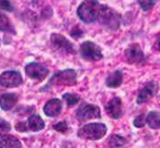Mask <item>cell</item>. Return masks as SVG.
Masks as SVG:
<instances>
[{"label": "cell", "instance_id": "10", "mask_svg": "<svg viewBox=\"0 0 160 148\" xmlns=\"http://www.w3.org/2000/svg\"><path fill=\"white\" fill-rule=\"evenodd\" d=\"M125 56L129 63H140L144 61V54L138 44L130 45L126 49Z\"/></svg>", "mask_w": 160, "mask_h": 148}, {"label": "cell", "instance_id": "5", "mask_svg": "<svg viewBox=\"0 0 160 148\" xmlns=\"http://www.w3.org/2000/svg\"><path fill=\"white\" fill-rule=\"evenodd\" d=\"M81 55L89 62H97L103 58L101 49L91 41H85L81 45Z\"/></svg>", "mask_w": 160, "mask_h": 148}, {"label": "cell", "instance_id": "16", "mask_svg": "<svg viewBox=\"0 0 160 148\" xmlns=\"http://www.w3.org/2000/svg\"><path fill=\"white\" fill-rule=\"evenodd\" d=\"M27 125L30 131L32 132H39L44 129L45 123L43 119L38 115H33L28 118Z\"/></svg>", "mask_w": 160, "mask_h": 148}, {"label": "cell", "instance_id": "1", "mask_svg": "<svg viewBox=\"0 0 160 148\" xmlns=\"http://www.w3.org/2000/svg\"><path fill=\"white\" fill-rule=\"evenodd\" d=\"M97 21H98V22L106 28L115 31L120 27L121 15L112 7L106 5H101Z\"/></svg>", "mask_w": 160, "mask_h": 148}, {"label": "cell", "instance_id": "23", "mask_svg": "<svg viewBox=\"0 0 160 148\" xmlns=\"http://www.w3.org/2000/svg\"><path fill=\"white\" fill-rule=\"evenodd\" d=\"M140 7L144 11H148L153 8L156 5V0H138Z\"/></svg>", "mask_w": 160, "mask_h": 148}, {"label": "cell", "instance_id": "8", "mask_svg": "<svg viewBox=\"0 0 160 148\" xmlns=\"http://www.w3.org/2000/svg\"><path fill=\"white\" fill-rule=\"evenodd\" d=\"M0 83L5 88H17L22 83V77L17 71H6L0 76Z\"/></svg>", "mask_w": 160, "mask_h": 148}, {"label": "cell", "instance_id": "2", "mask_svg": "<svg viewBox=\"0 0 160 148\" xmlns=\"http://www.w3.org/2000/svg\"><path fill=\"white\" fill-rule=\"evenodd\" d=\"M100 4L98 0H84L78 7L77 14L79 18L85 23L95 22L98 19V14L100 8Z\"/></svg>", "mask_w": 160, "mask_h": 148}, {"label": "cell", "instance_id": "24", "mask_svg": "<svg viewBox=\"0 0 160 148\" xmlns=\"http://www.w3.org/2000/svg\"><path fill=\"white\" fill-rule=\"evenodd\" d=\"M146 122H147V121H146L145 115H141V116H139V117H137V118H135L133 124H134V126H135L136 128H142V127L145 126Z\"/></svg>", "mask_w": 160, "mask_h": 148}, {"label": "cell", "instance_id": "18", "mask_svg": "<svg viewBox=\"0 0 160 148\" xmlns=\"http://www.w3.org/2000/svg\"><path fill=\"white\" fill-rule=\"evenodd\" d=\"M0 147H22V143L14 136H7L0 142Z\"/></svg>", "mask_w": 160, "mask_h": 148}, {"label": "cell", "instance_id": "6", "mask_svg": "<svg viewBox=\"0 0 160 148\" xmlns=\"http://www.w3.org/2000/svg\"><path fill=\"white\" fill-rule=\"evenodd\" d=\"M77 118L81 121L101 118V112L98 106L95 104H83L77 110Z\"/></svg>", "mask_w": 160, "mask_h": 148}, {"label": "cell", "instance_id": "17", "mask_svg": "<svg viewBox=\"0 0 160 148\" xmlns=\"http://www.w3.org/2000/svg\"><path fill=\"white\" fill-rule=\"evenodd\" d=\"M0 31L4 33L15 34V28L12 25V22L5 14L0 12Z\"/></svg>", "mask_w": 160, "mask_h": 148}, {"label": "cell", "instance_id": "4", "mask_svg": "<svg viewBox=\"0 0 160 148\" xmlns=\"http://www.w3.org/2000/svg\"><path fill=\"white\" fill-rule=\"evenodd\" d=\"M77 83V74L72 69H67L60 71L53 75L50 79L49 85H63V86H74Z\"/></svg>", "mask_w": 160, "mask_h": 148}, {"label": "cell", "instance_id": "19", "mask_svg": "<svg viewBox=\"0 0 160 148\" xmlns=\"http://www.w3.org/2000/svg\"><path fill=\"white\" fill-rule=\"evenodd\" d=\"M146 121L150 126V128L155 130L160 129V113L157 111L151 112L146 118Z\"/></svg>", "mask_w": 160, "mask_h": 148}, {"label": "cell", "instance_id": "25", "mask_svg": "<svg viewBox=\"0 0 160 148\" xmlns=\"http://www.w3.org/2000/svg\"><path fill=\"white\" fill-rule=\"evenodd\" d=\"M0 9L6 11H12L13 7L9 0H0Z\"/></svg>", "mask_w": 160, "mask_h": 148}, {"label": "cell", "instance_id": "14", "mask_svg": "<svg viewBox=\"0 0 160 148\" xmlns=\"http://www.w3.org/2000/svg\"><path fill=\"white\" fill-rule=\"evenodd\" d=\"M18 101V97L14 93H6L0 97V106L4 111L10 110Z\"/></svg>", "mask_w": 160, "mask_h": 148}, {"label": "cell", "instance_id": "12", "mask_svg": "<svg viewBox=\"0 0 160 148\" xmlns=\"http://www.w3.org/2000/svg\"><path fill=\"white\" fill-rule=\"evenodd\" d=\"M157 92V84L155 82H150L148 83L139 93L138 98H137V103L138 104H143L148 102L151 98L155 96Z\"/></svg>", "mask_w": 160, "mask_h": 148}, {"label": "cell", "instance_id": "29", "mask_svg": "<svg viewBox=\"0 0 160 148\" xmlns=\"http://www.w3.org/2000/svg\"><path fill=\"white\" fill-rule=\"evenodd\" d=\"M156 47H157L158 49H160V37L158 39V41H157V43H156Z\"/></svg>", "mask_w": 160, "mask_h": 148}, {"label": "cell", "instance_id": "20", "mask_svg": "<svg viewBox=\"0 0 160 148\" xmlns=\"http://www.w3.org/2000/svg\"><path fill=\"white\" fill-rule=\"evenodd\" d=\"M127 144V140L120 136V135H112L110 139L109 146L112 147H118V146H123Z\"/></svg>", "mask_w": 160, "mask_h": 148}, {"label": "cell", "instance_id": "21", "mask_svg": "<svg viewBox=\"0 0 160 148\" xmlns=\"http://www.w3.org/2000/svg\"><path fill=\"white\" fill-rule=\"evenodd\" d=\"M10 130H11L10 124L5 119L0 118V138L7 136L8 133L10 132Z\"/></svg>", "mask_w": 160, "mask_h": 148}, {"label": "cell", "instance_id": "28", "mask_svg": "<svg viewBox=\"0 0 160 148\" xmlns=\"http://www.w3.org/2000/svg\"><path fill=\"white\" fill-rule=\"evenodd\" d=\"M15 129L19 132H27L29 130L28 125L25 124L24 122H19V123H17L16 126H15Z\"/></svg>", "mask_w": 160, "mask_h": 148}, {"label": "cell", "instance_id": "26", "mask_svg": "<svg viewBox=\"0 0 160 148\" xmlns=\"http://www.w3.org/2000/svg\"><path fill=\"white\" fill-rule=\"evenodd\" d=\"M53 129L59 132H65L68 131V125L65 121H62V122H59L57 124H55L53 126Z\"/></svg>", "mask_w": 160, "mask_h": 148}, {"label": "cell", "instance_id": "9", "mask_svg": "<svg viewBox=\"0 0 160 148\" xmlns=\"http://www.w3.org/2000/svg\"><path fill=\"white\" fill-rule=\"evenodd\" d=\"M51 42L55 49H57L61 51H64V52L69 53V54H75L76 53V50L74 49L73 44L62 35L52 34L51 35Z\"/></svg>", "mask_w": 160, "mask_h": 148}, {"label": "cell", "instance_id": "27", "mask_svg": "<svg viewBox=\"0 0 160 148\" xmlns=\"http://www.w3.org/2000/svg\"><path fill=\"white\" fill-rule=\"evenodd\" d=\"M70 35H71L72 37L78 39V38H80L81 36H82V31L79 28V26H75V27L72 29V31L70 32Z\"/></svg>", "mask_w": 160, "mask_h": 148}, {"label": "cell", "instance_id": "11", "mask_svg": "<svg viewBox=\"0 0 160 148\" xmlns=\"http://www.w3.org/2000/svg\"><path fill=\"white\" fill-rule=\"evenodd\" d=\"M105 109L112 118L119 119L123 115V103L119 97H114L108 103Z\"/></svg>", "mask_w": 160, "mask_h": 148}, {"label": "cell", "instance_id": "13", "mask_svg": "<svg viewBox=\"0 0 160 148\" xmlns=\"http://www.w3.org/2000/svg\"><path fill=\"white\" fill-rule=\"evenodd\" d=\"M62 110V103L59 99H52L44 105L43 111L47 117L54 118L57 117Z\"/></svg>", "mask_w": 160, "mask_h": 148}, {"label": "cell", "instance_id": "7", "mask_svg": "<svg viewBox=\"0 0 160 148\" xmlns=\"http://www.w3.org/2000/svg\"><path fill=\"white\" fill-rule=\"evenodd\" d=\"M26 75L33 80L42 81L49 74V70L42 64L38 62H31L25 66Z\"/></svg>", "mask_w": 160, "mask_h": 148}, {"label": "cell", "instance_id": "22", "mask_svg": "<svg viewBox=\"0 0 160 148\" xmlns=\"http://www.w3.org/2000/svg\"><path fill=\"white\" fill-rule=\"evenodd\" d=\"M63 98L66 100L68 105L70 107V106H73L75 104H77L79 102H80V97L76 94H72V93H66L63 95Z\"/></svg>", "mask_w": 160, "mask_h": 148}, {"label": "cell", "instance_id": "15", "mask_svg": "<svg viewBox=\"0 0 160 148\" xmlns=\"http://www.w3.org/2000/svg\"><path fill=\"white\" fill-rule=\"evenodd\" d=\"M123 82V73L119 70L110 74L106 79V85L109 88H118Z\"/></svg>", "mask_w": 160, "mask_h": 148}, {"label": "cell", "instance_id": "3", "mask_svg": "<svg viewBox=\"0 0 160 148\" xmlns=\"http://www.w3.org/2000/svg\"><path fill=\"white\" fill-rule=\"evenodd\" d=\"M107 132V127L102 123H90L78 131V136L84 140L97 141L102 139Z\"/></svg>", "mask_w": 160, "mask_h": 148}]
</instances>
